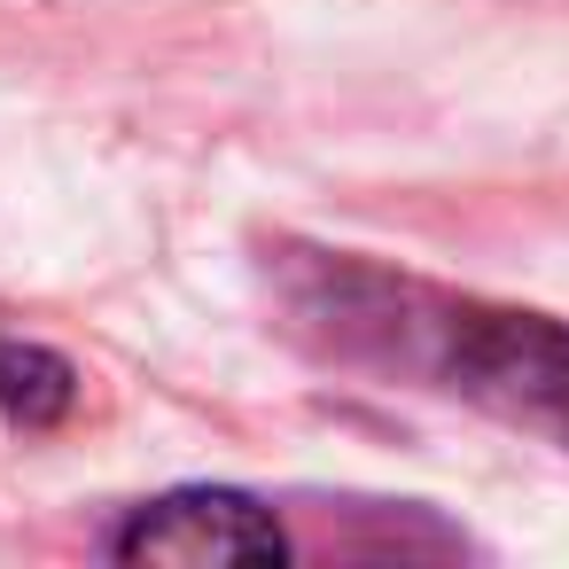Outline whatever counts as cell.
<instances>
[{"label": "cell", "instance_id": "1", "mask_svg": "<svg viewBox=\"0 0 569 569\" xmlns=\"http://www.w3.org/2000/svg\"><path fill=\"white\" fill-rule=\"evenodd\" d=\"M452 390L569 445V328L530 320V312H460L452 320Z\"/></svg>", "mask_w": 569, "mask_h": 569}, {"label": "cell", "instance_id": "2", "mask_svg": "<svg viewBox=\"0 0 569 569\" xmlns=\"http://www.w3.org/2000/svg\"><path fill=\"white\" fill-rule=\"evenodd\" d=\"M110 553L118 561L234 569V561H289V538L250 491H164L110 530Z\"/></svg>", "mask_w": 569, "mask_h": 569}, {"label": "cell", "instance_id": "3", "mask_svg": "<svg viewBox=\"0 0 569 569\" xmlns=\"http://www.w3.org/2000/svg\"><path fill=\"white\" fill-rule=\"evenodd\" d=\"M79 398V375L63 351L48 343H0V406H9V421L24 429H56Z\"/></svg>", "mask_w": 569, "mask_h": 569}]
</instances>
